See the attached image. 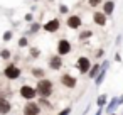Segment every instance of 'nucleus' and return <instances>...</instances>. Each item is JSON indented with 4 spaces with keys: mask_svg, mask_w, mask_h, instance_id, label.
Listing matches in <instances>:
<instances>
[{
    "mask_svg": "<svg viewBox=\"0 0 123 115\" xmlns=\"http://www.w3.org/2000/svg\"><path fill=\"white\" fill-rule=\"evenodd\" d=\"M36 90H37V95H39V96L49 98V96L52 95L54 85H52V81H51V80H47V78H41V80H37Z\"/></svg>",
    "mask_w": 123,
    "mask_h": 115,
    "instance_id": "nucleus-1",
    "label": "nucleus"
},
{
    "mask_svg": "<svg viewBox=\"0 0 123 115\" xmlns=\"http://www.w3.org/2000/svg\"><path fill=\"white\" fill-rule=\"evenodd\" d=\"M20 74H22L20 68H19L17 64H14V63H9V64L5 66V69H4V76H5L7 80H19Z\"/></svg>",
    "mask_w": 123,
    "mask_h": 115,
    "instance_id": "nucleus-2",
    "label": "nucleus"
},
{
    "mask_svg": "<svg viewBox=\"0 0 123 115\" xmlns=\"http://www.w3.org/2000/svg\"><path fill=\"white\" fill-rule=\"evenodd\" d=\"M91 66H93V63H91V59L88 56H79L78 61H76V68H78V71L81 74H88V71L91 69Z\"/></svg>",
    "mask_w": 123,
    "mask_h": 115,
    "instance_id": "nucleus-3",
    "label": "nucleus"
},
{
    "mask_svg": "<svg viewBox=\"0 0 123 115\" xmlns=\"http://www.w3.org/2000/svg\"><path fill=\"white\" fill-rule=\"evenodd\" d=\"M56 49H57V54H59V56H66V54H69V53L73 51V44H71L66 37H62V39L57 41Z\"/></svg>",
    "mask_w": 123,
    "mask_h": 115,
    "instance_id": "nucleus-4",
    "label": "nucleus"
},
{
    "mask_svg": "<svg viewBox=\"0 0 123 115\" xmlns=\"http://www.w3.org/2000/svg\"><path fill=\"white\" fill-rule=\"evenodd\" d=\"M20 96L25 98V100H34L37 96V90L31 85H22L20 86Z\"/></svg>",
    "mask_w": 123,
    "mask_h": 115,
    "instance_id": "nucleus-5",
    "label": "nucleus"
},
{
    "mask_svg": "<svg viewBox=\"0 0 123 115\" xmlns=\"http://www.w3.org/2000/svg\"><path fill=\"white\" fill-rule=\"evenodd\" d=\"M59 27H61V20H59L57 17H54V19L47 20V22L42 26V29H44L46 32H49V34H52V32H57V31H59Z\"/></svg>",
    "mask_w": 123,
    "mask_h": 115,
    "instance_id": "nucleus-6",
    "label": "nucleus"
},
{
    "mask_svg": "<svg viewBox=\"0 0 123 115\" xmlns=\"http://www.w3.org/2000/svg\"><path fill=\"white\" fill-rule=\"evenodd\" d=\"M66 26H68L69 29H73V31H78V29L83 26V20H81L79 15L73 14V15H69V17L66 19Z\"/></svg>",
    "mask_w": 123,
    "mask_h": 115,
    "instance_id": "nucleus-7",
    "label": "nucleus"
},
{
    "mask_svg": "<svg viewBox=\"0 0 123 115\" xmlns=\"http://www.w3.org/2000/svg\"><path fill=\"white\" fill-rule=\"evenodd\" d=\"M41 113V105L29 100V103H25L24 107V115H39Z\"/></svg>",
    "mask_w": 123,
    "mask_h": 115,
    "instance_id": "nucleus-8",
    "label": "nucleus"
},
{
    "mask_svg": "<svg viewBox=\"0 0 123 115\" xmlns=\"http://www.w3.org/2000/svg\"><path fill=\"white\" fill-rule=\"evenodd\" d=\"M49 68L52 69V71H59L61 68H62V56H59V54H54V56H51L49 58Z\"/></svg>",
    "mask_w": 123,
    "mask_h": 115,
    "instance_id": "nucleus-9",
    "label": "nucleus"
},
{
    "mask_svg": "<svg viewBox=\"0 0 123 115\" xmlns=\"http://www.w3.org/2000/svg\"><path fill=\"white\" fill-rule=\"evenodd\" d=\"M106 19H108V15L101 10H96V12H93V22L96 24V26H99V27H105L106 26Z\"/></svg>",
    "mask_w": 123,
    "mask_h": 115,
    "instance_id": "nucleus-10",
    "label": "nucleus"
},
{
    "mask_svg": "<svg viewBox=\"0 0 123 115\" xmlns=\"http://www.w3.org/2000/svg\"><path fill=\"white\" fill-rule=\"evenodd\" d=\"M61 83H62L66 88H76V85H78V80H76L73 74H69V73H64V74L61 76Z\"/></svg>",
    "mask_w": 123,
    "mask_h": 115,
    "instance_id": "nucleus-11",
    "label": "nucleus"
},
{
    "mask_svg": "<svg viewBox=\"0 0 123 115\" xmlns=\"http://www.w3.org/2000/svg\"><path fill=\"white\" fill-rule=\"evenodd\" d=\"M10 108H12V103H10L7 98L0 96V113H2V115H7V113L10 112Z\"/></svg>",
    "mask_w": 123,
    "mask_h": 115,
    "instance_id": "nucleus-12",
    "label": "nucleus"
},
{
    "mask_svg": "<svg viewBox=\"0 0 123 115\" xmlns=\"http://www.w3.org/2000/svg\"><path fill=\"white\" fill-rule=\"evenodd\" d=\"M103 12L110 17V15H113V12H115V0H106V2L103 4Z\"/></svg>",
    "mask_w": 123,
    "mask_h": 115,
    "instance_id": "nucleus-13",
    "label": "nucleus"
},
{
    "mask_svg": "<svg viewBox=\"0 0 123 115\" xmlns=\"http://www.w3.org/2000/svg\"><path fill=\"white\" fill-rule=\"evenodd\" d=\"M99 71H101V64H99V63H94V64L91 66V69L88 71V76H89L91 80H94V78L98 76V73H99Z\"/></svg>",
    "mask_w": 123,
    "mask_h": 115,
    "instance_id": "nucleus-14",
    "label": "nucleus"
},
{
    "mask_svg": "<svg viewBox=\"0 0 123 115\" xmlns=\"http://www.w3.org/2000/svg\"><path fill=\"white\" fill-rule=\"evenodd\" d=\"M42 29V26L39 24V22H31V27H29V31L25 32V36H31V34H37L39 31Z\"/></svg>",
    "mask_w": 123,
    "mask_h": 115,
    "instance_id": "nucleus-15",
    "label": "nucleus"
},
{
    "mask_svg": "<svg viewBox=\"0 0 123 115\" xmlns=\"http://www.w3.org/2000/svg\"><path fill=\"white\" fill-rule=\"evenodd\" d=\"M105 78H106V68H101V71H99L98 76L94 78V85H96V86H101V83L105 81Z\"/></svg>",
    "mask_w": 123,
    "mask_h": 115,
    "instance_id": "nucleus-16",
    "label": "nucleus"
},
{
    "mask_svg": "<svg viewBox=\"0 0 123 115\" xmlns=\"http://www.w3.org/2000/svg\"><path fill=\"white\" fill-rule=\"evenodd\" d=\"M94 34H93V31H89V29H86V31H81L79 32V36H78V39L83 42V41H88L89 37H93Z\"/></svg>",
    "mask_w": 123,
    "mask_h": 115,
    "instance_id": "nucleus-17",
    "label": "nucleus"
},
{
    "mask_svg": "<svg viewBox=\"0 0 123 115\" xmlns=\"http://www.w3.org/2000/svg\"><path fill=\"white\" fill-rule=\"evenodd\" d=\"M118 107V96H115V98H111L110 100V103L106 105V113H113V110Z\"/></svg>",
    "mask_w": 123,
    "mask_h": 115,
    "instance_id": "nucleus-18",
    "label": "nucleus"
},
{
    "mask_svg": "<svg viewBox=\"0 0 123 115\" xmlns=\"http://www.w3.org/2000/svg\"><path fill=\"white\" fill-rule=\"evenodd\" d=\"M31 73H32V76H34V78H37V80H41V78H44V76H46V71H44L42 68H32V69H31Z\"/></svg>",
    "mask_w": 123,
    "mask_h": 115,
    "instance_id": "nucleus-19",
    "label": "nucleus"
},
{
    "mask_svg": "<svg viewBox=\"0 0 123 115\" xmlns=\"http://www.w3.org/2000/svg\"><path fill=\"white\" fill-rule=\"evenodd\" d=\"M106 101H108L106 93H101V95L96 98V105H98V107H105V105H106Z\"/></svg>",
    "mask_w": 123,
    "mask_h": 115,
    "instance_id": "nucleus-20",
    "label": "nucleus"
},
{
    "mask_svg": "<svg viewBox=\"0 0 123 115\" xmlns=\"http://www.w3.org/2000/svg\"><path fill=\"white\" fill-rule=\"evenodd\" d=\"M10 56H12V53H10V49H2L0 51V59H4V61H9L10 59Z\"/></svg>",
    "mask_w": 123,
    "mask_h": 115,
    "instance_id": "nucleus-21",
    "label": "nucleus"
},
{
    "mask_svg": "<svg viewBox=\"0 0 123 115\" xmlns=\"http://www.w3.org/2000/svg\"><path fill=\"white\" fill-rule=\"evenodd\" d=\"M17 44H19V47H20V49L27 47V46H29V39H27V36L24 34V36H22V37L19 39V42H17Z\"/></svg>",
    "mask_w": 123,
    "mask_h": 115,
    "instance_id": "nucleus-22",
    "label": "nucleus"
},
{
    "mask_svg": "<svg viewBox=\"0 0 123 115\" xmlns=\"http://www.w3.org/2000/svg\"><path fill=\"white\" fill-rule=\"evenodd\" d=\"M29 54H31L32 59H37V58L41 56V49H37V47H31V49H29Z\"/></svg>",
    "mask_w": 123,
    "mask_h": 115,
    "instance_id": "nucleus-23",
    "label": "nucleus"
},
{
    "mask_svg": "<svg viewBox=\"0 0 123 115\" xmlns=\"http://www.w3.org/2000/svg\"><path fill=\"white\" fill-rule=\"evenodd\" d=\"M37 103L42 105V107H46V108H52V103H49V100L44 98V96H39V101H37Z\"/></svg>",
    "mask_w": 123,
    "mask_h": 115,
    "instance_id": "nucleus-24",
    "label": "nucleus"
},
{
    "mask_svg": "<svg viewBox=\"0 0 123 115\" xmlns=\"http://www.w3.org/2000/svg\"><path fill=\"white\" fill-rule=\"evenodd\" d=\"M12 37H14V32H12V31H5V32H4V36H2V39H4L5 42L12 41Z\"/></svg>",
    "mask_w": 123,
    "mask_h": 115,
    "instance_id": "nucleus-25",
    "label": "nucleus"
},
{
    "mask_svg": "<svg viewBox=\"0 0 123 115\" xmlns=\"http://www.w3.org/2000/svg\"><path fill=\"white\" fill-rule=\"evenodd\" d=\"M69 12V7L66 5V4H59V14H62V15H66Z\"/></svg>",
    "mask_w": 123,
    "mask_h": 115,
    "instance_id": "nucleus-26",
    "label": "nucleus"
},
{
    "mask_svg": "<svg viewBox=\"0 0 123 115\" xmlns=\"http://www.w3.org/2000/svg\"><path fill=\"white\" fill-rule=\"evenodd\" d=\"M101 2H103V0H88V5L94 9V7H98V5H99Z\"/></svg>",
    "mask_w": 123,
    "mask_h": 115,
    "instance_id": "nucleus-27",
    "label": "nucleus"
},
{
    "mask_svg": "<svg viewBox=\"0 0 123 115\" xmlns=\"http://www.w3.org/2000/svg\"><path fill=\"white\" fill-rule=\"evenodd\" d=\"M24 20H25V22H29V24H31V22H32V20H34V15H32V14H25V17H24Z\"/></svg>",
    "mask_w": 123,
    "mask_h": 115,
    "instance_id": "nucleus-28",
    "label": "nucleus"
},
{
    "mask_svg": "<svg viewBox=\"0 0 123 115\" xmlns=\"http://www.w3.org/2000/svg\"><path fill=\"white\" fill-rule=\"evenodd\" d=\"M69 113H71V107H66L64 110L59 112V115H69Z\"/></svg>",
    "mask_w": 123,
    "mask_h": 115,
    "instance_id": "nucleus-29",
    "label": "nucleus"
},
{
    "mask_svg": "<svg viewBox=\"0 0 123 115\" xmlns=\"http://www.w3.org/2000/svg\"><path fill=\"white\" fill-rule=\"evenodd\" d=\"M94 56H96V58H103V56H105V49H98Z\"/></svg>",
    "mask_w": 123,
    "mask_h": 115,
    "instance_id": "nucleus-30",
    "label": "nucleus"
},
{
    "mask_svg": "<svg viewBox=\"0 0 123 115\" xmlns=\"http://www.w3.org/2000/svg\"><path fill=\"white\" fill-rule=\"evenodd\" d=\"M115 61L116 63H121V54L120 53H115Z\"/></svg>",
    "mask_w": 123,
    "mask_h": 115,
    "instance_id": "nucleus-31",
    "label": "nucleus"
},
{
    "mask_svg": "<svg viewBox=\"0 0 123 115\" xmlns=\"http://www.w3.org/2000/svg\"><path fill=\"white\" fill-rule=\"evenodd\" d=\"M94 115H103V107H98V112Z\"/></svg>",
    "mask_w": 123,
    "mask_h": 115,
    "instance_id": "nucleus-32",
    "label": "nucleus"
},
{
    "mask_svg": "<svg viewBox=\"0 0 123 115\" xmlns=\"http://www.w3.org/2000/svg\"><path fill=\"white\" fill-rule=\"evenodd\" d=\"M121 103H123V95L118 96V105H121Z\"/></svg>",
    "mask_w": 123,
    "mask_h": 115,
    "instance_id": "nucleus-33",
    "label": "nucleus"
},
{
    "mask_svg": "<svg viewBox=\"0 0 123 115\" xmlns=\"http://www.w3.org/2000/svg\"><path fill=\"white\" fill-rule=\"evenodd\" d=\"M121 39H123V36H118V37H116V44H120V42H121Z\"/></svg>",
    "mask_w": 123,
    "mask_h": 115,
    "instance_id": "nucleus-34",
    "label": "nucleus"
},
{
    "mask_svg": "<svg viewBox=\"0 0 123 115\" xmlns=\"http://www.w3.org/2000/svg\"><path fill=\"white\" fill-rule=\"evenodd\" d=\"M0 95H2V85H0Z\"/></svg>",
    "mask_w": 123,
    "mask_h": 115,
    "instance_id": "nucleus-35",
    "label": "nucleus"
},
{
    "mask_svg": "<svg viewBox=\"0 0 123 115\" xmlns=\"http://www.w3.org/2000/svg\"><path fill=\"white\" fill-rule=\"evenodd\" d=\"M34 2H39V0H34Z\"/></svg>",
    "mask_w": 123,
    "mask_h": 115,
    "instance_id": "nucleus-36",
    "label": "nucleus"
},
{
    "mask_svg": "<svg viewBox=\"0 0 123 115\" xmlns=\"http://www.w3.org/2000/svg\"><path fill=\"white\" fill-rule=\"evenodd\" d=\"M111 115H115V113H111Z\"/></svg>",
    "mask_w": 123,
    "mask_h": 115,
    "instance_id": "nucleus-37",
    "label": "nucleus"
},
{
    "mask_svg": "<svg viewBox=\"0 0 123 115\" xmlns=\"http://www.w3.org/2000/svg\"><path fill=\"white\" fill-rule=\"evenodd\" d=\"M121 115H123V113H121Z\"/></svg>",
    "mask_w": 123,
    "mask_h": 115,
    "instance_id": "nucleus-38",
    "label": "nucleus"
}]
</instances>
